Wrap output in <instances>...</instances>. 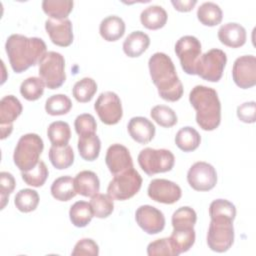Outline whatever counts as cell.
I'll return each instance as SVG.
<instances>
[{
	"label": "cell",
	"mask_w": 256,
	"mask_h": 256,
	"mask_svg": "<svg viewBox=\"0 0 256 256\" xmlns=\"http://www.w3.org/2000/svg\"><path fill=\"white\" fill-rule=\"evenodd\" d=\"M74 185L77 194L85 197H92L99 192L100 181L96 173L90 170L80 171L74 178Z\"/></svg>",
	"instance_id": "44dd1931"
},
{
	"label": "cell",
	"mask_w": 256,
	"mask_h": 256,
	"mask_svg": "<svg viewBox=\"0 0 256 256\" xmlns=\"http://www.w3.org/2000/svg\"><path fill=\"white\" fill-rule=\"evenodd\" d=\"M135 219L139 227L151 235L161 232L165 227L164 214L151 205H142L137 208Z\"/></svg>",
	"instance_id": "9a60e30c"
},
{
	"label": "cell",
	"mask_w": 256,
	"mask_h": 256,
	"mask_svg": "<svg viewBox=\"0 0 256 256\" xmlns=\"http://www.w3.org/2000/svg\"><path fill=\"white\" fill-rule=\"evenodd\" d=\"M52 196L59 201H69L77 194L74 185V179L68 175L55 179L51 185Z\"/></svg>",
	"instance_id": "83f0119b"
},
{
	"label": "cell",
	"mask_w": 256,
	"mask_h": 256,
	"mask_svg": "<svg viewBox=\"0 0 256 256\" xmlns=\"http://www.w3.org/2000/svg\"><path fill=\"white\" fill-rule=\"evenodd\" d=\"M209 216L211 218L221 217L234 220L236 216V208L233 203L226 199H216L209 206Z\"/></svg>",
	"instance_id": "b9f144b4"
},
{
	"label": "cell",
	"mask_w": 256,
	"mask_h": 256,
	"mask_svg": "<svg viewBox=\"0 0 256 256\" xmlns=\"http://www.w3.org/2000/svg\"><path fill=\"white\" fill-rule=\"evenodd\" d=\"M49 160L51 164L59 170L67 169L74 162V152L71 146H51L49 149Z\"/></svg>",
	"instance_id": "f1b7e54d"
},
{
	"label": "cell",
	"mask_w": 256,
	"mask_h": 256,
	"mask_svg": "<svg viewBox=\"0 0 256 256\" xmlns=\"http://www.w3.org/2000/svg\"><path fill=\"white\" fill-rule=\"evenodd\" d=\"M255 101L245 102L237 107V117L244 123H254L256 120Z\"/></svg>",
	"instance_id": "7dc6e473"
},
{
	"label": "cell",
	"mask_w": 256,
	"mask_h": 256,
	"mask_svg": "<svg viewBox=\"0 0 256 256\" xmlns=\"http://www.w3.org/2000/svg\"><path fill=\"white\" fill-rule=\"evenodd\" d=\"M45 83L40 77H29L25 79L20 85L21 95L28 101H35L39 99L44 93Z\"/></svg>",
	"instance_id": "74e56055"
},
{
	"label": "cell",
	"mask_w": 256,
	"mask_h": 256,
	"mask_svg": "<svg viewBox=\"0 0 256 256\" xmlns=\"http://www.w3.org/2000/svg\"><path fill=\"white\" fill-rule=\"evenodd\" d=\"M94 109L99 119L106 125L117 124L123 116L121 100L112 91L102 92L94 104Z\"/></svg>",
	"instance_id": "8fae6325"
},
{
	"label": "cell",
	"mask_w": 256,
	"mask_h": 256,
	"mask_svg": "<svg viewBox=\"0 0 256 256\" xmlns=\"http://www.w3.org/2000/svg\"><path fill=\"white\" fill-rule=\"evenodd\" d=\"M14 176L6 171L0 173V197H1V209H3L8 202L9 195L15 188Z\"/></svg>",
	"instance_id": "f6af8a7d"
},
{
	"label": "cell",
	"mask_w": 256,
	"mask_h": 256,
	"mask_svg": "<svg viewBox=\"0 0 256 256\" xmlns=\"http://www.w3.org/2000/svg\"><path fill=\"white\" fill-rule=\"evenodd\" d=\"M167 12L162 6L150 5L146 7L140 14L141 24L150 30L162 28L167 22Z\"/></svg>",
	"instance_id": "cb8c5ba5"
},
{
	"label": "cell",
	"mask_w": 256,
	"mask_h": 256,
	"mask_svg": "<svg viewBox=\"0 0 256 256\" xmlns=\"http://www.w3.org/2000/svg\"><path fill=\"white\" fill-rule=\"evenodd\" d=\"M48 138L53 146H65L71 138L70 126L64 121H54L47 129Z\"/></svg>",
	"instance_id": "d6a6232c"
},
{
	"label": "cell",
	"mask_w": 256,
	"mask_h": 256,
	"mask_svg": "<svg viewBox=\"0 0 256 256\" xmlns=\"http://www.w3.org/2000/svg\"><path fill=\"white\" fill-rule=\"evenodd\" d=\"M150 115L152 119L162 127L169 128L174 126L177 121V115L175 111L166 105H156L151 109Z\"/></svg>",
	"instance_id": "60d3db41"
},
{
	"label": "cell",
	"mask_w": 256,
	"mask_h": 256,
	"mask_svg": "<svg viewBox=\"0 0 256 256\" xmlns=\"http://www.w3.org/2000/svg\"><path fill=\"white\" fill-rule=\"evenodd\" d=\"M169 240L173 246L176 256L188 251L195 242L194 228H173Z\"/></svg>",
	"instance_id": "d4e9b609"
},
{
	"label": "cell",
	"mask_w": 256,
	"mask_h": 256,
	"mask_svg": "<svg viewBox=\"0 0 256 256\" xmlns=\"http://www.w3.org/2000/svg\"><path fill=\"white\" fill-rule=\"evenodd\" d=\"M175 53L184 72L189 75H195V65L201 56L200 41L192 35L182 36L175 44Z\"/></svg>",
	"instance_id": "30bf717a"
},
{
	"label": "cell",
	"mask_w": 256,
	"mask_h": 256,
	"mask_svg": "<svg viewBox=\"0 0 256 256\" xmlns=\"http://www.w3.org/2000/svg\"><path fill=\"white\" fill-rule=\"evenodd\" d=\"M48 174H49L48 168L42 160H39V162L37 163V165L34 168H32L28 171L21 172L23 181L27 185H30L33 187L42 186L45 183V181L48 177Z\"/></svg>",
	"instance_id": "f35d334b"
},
{
	"label": "cell",
	"mask_w": 256,
	"mask_h": 256,
	"mask_svg": "<svg viewBox=\"0 0 256 256\" xmlns=\"http://www.w3.org/2000/svg\"><path fill=\"white\" fill-rule=\"evenodd\" d=\"M148 196L159 203H176L182 195L178 184L167 179H153L148 186Z\"/></svg>",
	"instance_id": "5bb4252c"
},
{
	"label": "cell",
	"mask_w": 256,
	"mask_h": 256,
	"mask_svg": "<svg viewBox=\"0 0 256 256\" xmlns=\"http://www.w3.org/2000/svg\"><path fill=\"white\" fill-rule=\"evenodd\" d=\"M93 216L91 205L86 201L75 202L69 210V217L72 224L79 228L87 226L92 220Z\"/></svg>",
	"instance_id": "1f68e13d"
},
{
	"label": "cell",
	"mask_w": 256,
	"mask_h": 256,
	"mask_svg": "<svg viewBox=\"0 0 256 256\" xmlns=\"http://www.w3.org/2000/svg\"><path fill=\"white\" fill-rule=\"evenodd\" d=\"M43 148V140L38 134L27 133L21 136L13 154L15 165L21 170V172L34 168L39 162V157Z\"/></svg>",
	"instance_id": "277c9868"
},
{
	"label": "cell",
	"mask_w": 256,
	"mask_h": 256,
	"mask_svg": "<svg viewBox=\"0 0 256 256\" xmlns=\"http://www.w3.org/2000/svg\"><path fill=\"white\" fill-rule=\"evenodd\" d=\"M148 67L152 82L162 99L175 102L182 97L183 85L176 73L173 61L167 54L154 53L149 58Z\"/></svg>",
	"instance_id": "6da1fadb"
},
{
	"label": "cell",
	"mask_w": 256,
	"mask_h": 256,
	"mask_svg": "<svg viewBox=\"0 0 256 256\" xmlns=\"http://www.w3.org/2000/svg\"><path fill=\"white\" fill-rule=\"evenodd\" d=\"M45 30L51 41L58 46L67 47L73 42V27L68 18L61 20L47 19L45 21Z\"/></svg>",
	"instance_id": "e0dca14e"
},
{
	"label": "cell",
	"mask_w": 256,
	"mask_h": 256,
	"mask_svg": "<svg viewBox=\"0 0 256 256\" xmlns=\"http://www.w3.org/2000/svg\"><path fill=\"white\" fill-rule=\"evenodd\" d=\"M147 254L149 256H176L169 238H161L150 242L147 246Z\"/></svg>",
	"instance_id": "ee69618b"
},
{
	"label": "cell",
	"mask_w": 256,
	"mask_h": 256,
	"mask_svg": "<svg viewBox=\"0 0 256 256\" xmlns=\"http://www.w3.org/2000/svg\"><path fill=\"white\" fill-rule=\"evenodd\" d=\"M125 32V23L123 19L116 15L105 17L99 25V33L101 37L109 42L117 41Z\"/></svg>",
	"instance_id": "603a6c76"
},
{
	"label": "cell",
	"mask_w": 256,
	"mask_h": 256,
	"mask_svg": "<svg viewBox=\"0 0 256 256\" xmlns=\"http://www.w3.org/2000/svg\"><path fill=\"white\" fill-rule=\"evenodd\" d=\"M5 50L13 71L21 73L31 66L39 64L46 53V44L38 37H26L12 34L5 43Z\"/></svg>",
	"instance_id": "7a4b0ae2"
},
{
	"label": "cell",
	"mask_w": 256,
	"mask_h": 256,
	"mask_svg": "<svg viewBox=\"0 0 256 256\" xmlns=\"http://www.w3.org/2000/svg\"><path fill=\"white\" fill-rule=\"evenodd\" d=\"M97 91V83L90 77H84L77 81L72 89L74 98L81 103L89 102Z\"/></svg>",
	"instance_id": "e575fe53"
},
{
	"label": "cell",
	"mask_w": 256,
	"mask_h": 256,
	"mask_svg": "<svg viewBox=\"0 0 256 256\" xmlns=\"http://www.w3.org/2000/svg\"><path fill=\"white\" fill-rule=\"evenodd\" d=\"M218 38L222 44L228 47L238 48L246 42V30L238 23L229 22L220 26Z\"/></svg>",
	"instance_id": "ffe728a7"
},
{
	"label": "cell",
	"mask_w": 256,
	"mask_h": 256,
	"mask_svg": "<svg viewBox=\"0 0 256 256\" xmlns=\"http://www.w3.org/2000/svg\"><path fill=\"white\" fill-rule=\"evenodd\" d=\"M127 129L131 138L141 144L150 142L155 135L154 124L142 116L132 117L128 122Z\"/></svg>",
	"instance_id": "d6986e66"
},
{
	"label": "cell",
	"mask_w": 256,
	"mask_h": 256,
	"mask_svg": "<svg viewBox=\"0 0 256 256\" xmlns=\"http://www.w3.org/2000/svg\"><path fill=\"white\" fill-rule=\"evenodd\" d=\"M171 3L176 10H178L180 12H188L193 9V7L196 5L197 1L196 0H185V1L172 0Z\"/></svg>",
	"instance_id": "c3c4849f"
},
{
	"label": "cell",
	"mask_w": 256,
	"mask_h": 256,
	"mask_svg": "<svg viewBox=\"0 0 256 256\" xmlns=\"http://www.w3.org/2000/svg\"><path fill=\"white\" fill-rule=\"evenodd\" d=\"M90 205L93 215L97 218H106L110 216L114 210L113 199L108 194L97 193L91 197Z\"/></svg>",
	"instance_id": "8d00e7d4"
},
{
	"label": "cell",
	"mask_w": 256,
	"mask_h": 256,
	"mask_svg": "<svg viewBox=\"0 0 256 256\" xmlns=\"http://www.w3.org/2000/svg\"><path fill=\"white\" fill-rule=\"evenodd\" d=\"M197 18L205 26H215L222 21L223 13L219 5L208 1L199 6L197 10Z\"/></svg>",
	"instance_id": "4dcf8cb0"
},
{
	"label": "cell",
	"mask_w": 256,
	"mask_h": 256,
	"mask_svg": "<svg viewBox=\"0 0 256 256\" xmlns=\"http://www.w3.org/2000/svg\"><path fill=\"white\" fill-rule=\"evenodd\" d=\"M232 77L235 84L248 89L256 84V58L254 55H243L238 57L232 67Z\"/></svg>",
	"instance_id": "4fadbf2b"
},
{
	"label": "cell",
	"mask_w": 256,
	"mask_h": 256,
	"mask_svg": "<svg viewBox=\"0 0 256 256\" xmlns=\"http://www.w3.org/2000/svg\"><path fill=\"white\" fill-rule=\"evenodd\" d=\"M150 44L149 36L143 31L137 30L130 33L123 42L124 53L131 58H135L144 53Z\"/></svg>",
	"instance_id": "7402d4cb"
},
{
	"label": "cell",
	"mask_w": 256,
	"mask_h": 256,
	"mask_svg": "<svg viewBox=\"0 0 256 256\" xmlns=\"http://www.w3.org/2000/svg\"><path fill=\"white\" fill-rule=\"evenodd\" d=\"M234 242L233 220L227 218H211L208 232L207 244L212 251L223 253L232 246Z\"/></svg>",
	"instance_id": "ba28073f"
},
{
	"label": "cell",
	"mask_w": 256,
	"mask_h": 256,
	"mask_svg": "<svg viewBox=\"0 0 256 256\" xmlns=\"http://www.w3.org/2000/svg\"><path fill=\"white\" fill-rule=\"evenodd\" d=\"M72 0H44L42 2L43 11L52 19H66L73 9Z\"/></svg>",
	"instance_id": "f546056e"
},
{
	"label": "cell",
	"mask_w": 256,
	"mask_h": 256,
	"mask_svg": "<svg viewBox=\"0 0 256 256\" xmlns=\"http://www.w3.org/2000/svg\"><path fill=\"white\" fill-rule=\"evenodd\" d=\"M71 254L73 256H81V255L97 256L99 254V247L93 239L83 238L75 244Z\"/></svg>",
	"instance_id": "bcb514c9"
},
{
	"label": "cell",
	"mask_w": 256,
	"mask_h": 256,
	"mask_svg": "<svg viewBox=\"0 0 256 256\" xmlns=\"http://www.w3.org/2000/svg\"><path fill=\"white\" fill-rule=\"evenodd\" d=\"M187 181L196 191H209L217 183L215 168L204 161L194 163L187 172Z\"/></svg>",
	"instance_id": "7c38bea8"
},
{
	"label": "cell",
	"mask_w": 256,
	"mask_h": 256,
	"mask_svg": "<svg viewBox=\"0 0 256 256\" xmlns=\"http://www.w3.org/2000/svg\"><path fill=\"white\" fill-rule=\"evenodd\" d=\"M77 147L80 156L84 160L94 161L99 156L101 141L95 133L83 135L79 136Z\"/></svg>",
	"instance_id": "484cf974"
},
{
	"label": "cell",
	"mask_w": 256,
	"mask_h": 256,
	"mask_svg": "<svg viewBox=\"0 0 256 256\" xmlns=\"http://www.w3.org/2000/svg\"><path fill=\"white\" fill-rule=\"evenodd\" d=\"M197 220V215L194 209L189 206L178 208L172 215V226L178 228H194Z\"/></svg>",
	"instance_id": "ab89813d"
},
{
	"label": "cell",
	"mask_w": 256,
	"mask_h": 256,
	"mask_svg": "<svg viewBox=\"0 0 256 256\" xmlns=\"http://www.w3.org/2000/svg\"><path fill=\"white\" fill-rule=\"evenodd\" d=\"M74 127L76 130V133L79 136H83V135L95 133L97 129V123L93 115L88 113H83L76 117L74 121Z\"/></svg>",
	"instance_id": "7bdbcfd3"
},
{
	"label": "cell",
	"mask_w": 256,
	"mask_h": 256,
	"mask_svg": "<svg viewBox=\"0 0 256 256\" xmlns=\"http://www.w3.org/2000/svg\"><path fill=\"white\" fill-rule=\"evenodd\" d=\"M105 162L109 171L113 175L133 167V161L129 150L119 143L112 144L108 147Z\"/></svg>",
	"instance_id": "ac0fdd59"
},
{
	"label": "cell",
	"mask_w": 256,
	"mask_h": 256,
	"mask_svg": "<svg viewBox=\"0 0 256 256\" xmlns=\"http://www.w3.org/2000/svg\"><path fill=\"white\" fill-rule=\"evenodd\" d=\"M39 76L49 89H57L66 80L65 59L62 54L48 51L39 62Z\"/></svg>",
	"instance_id": "5b68a950"
},
{
	"label": "cell",
	"mask_w": 256,
	"mask_h": 256,
	"mask_svg": "<svg viewBox=\"0 0 256 256\" xmlns=\"http://www.w3.org/2000/svg\"><path fill=\"white\" fill-rule=\"evenodd\" d=\"M72 108L70 98L65 94H55L50 96L45 102V110L49 115H64Z\"/></svg>",
	"instance_id": "d590c367"
},
{
	"label": "cell",
	"mask_w": 256,
	"mask_h": 256,
	"mask_svg": "<svg viewBox=\"0 0 256 256\" xmlns=\"http://www.w3.org/2000/svg\"><path fill=\"white\" fill-rule=\"evenodd\" d=\"M189 101L196 110V122L205 131L216 129L221 121V103L217 92L204 85H196L189 94Z\"/></svg>",
	"instance_id": "3957f363"
},
{
	"label": "cell",
	"mask_w": 256,
	"mask_h": 256,
	"mask_svg": "<svg viewBox=\"0 0 256 256\" xmlns=\"http://www.w3.org/2000/svg\"><path fill=\"white\" fill-rule=\"evenodd\" d=\"M227 56L221 49L213 48L201 55L195 65V74L209 82H218L223 74Z\"/></svg>",
	"instance_id": "9c48e42d"
},
{
	"label": "cell",
	"mask_w": 256,
	"mask_h": 256,
	"mask_svg": "<svg viewBox=\"0 0 256 256\" xmlns=\"http://www.w3.org/2000/svg\"><path fill=\"white\" fill-rule=\"evenodd\" d=\"M201 137L198 131L190 126L182 127L175 136V144L184 152H191L198 148Z\"/></svg>",
	"instance_id": "4316f807"
},
{
	"label": "cell",
	"mask_w": 256,
	"mask_h": 256,
	"mask_svg": "<svg viewBox=\"0 0 256 256\" xmlns=\"http://www.w3.org/2000/svg\"><path fill=\"white\" fill-rule=\"evenodd\" d=\"M138 163L141 169L149 176L170 171L175 162V157L170 150L144 148L138 154Z\"/></svg>",
	"instance_id": "52a82bcc"
},
{
	"label": "cell",
	"mask_w": 256,
	"mask_h": 256,
	"mask_svg": "<svg viewBox=\"0 0 256 256\" xmlns=\"http://www.w3.org/2000/svg\"><path fill=\"white\" fill-rule=\"evenodd\" d=\"M142 177L134 169L129 168L115 174L107 187V194L113 200H127L133 197L141 188Z\"/></svg>",
	"instance_id": "8992f818"
},
{
	"label": "cell",
	"mask_w": 256,
	"mask_h": 256,
	"mask_svg": "<svg viewBox=\"0 0 256 256\" xmlns=\"http://www.w3.org/2000/svg\"><path fill=\"white\" fill-rule=\"evenodd\" d=\"M22 104L13 95H6L0 101L1 139L9 136L13 130V122L22 113Z\"/></svg>",
	"instance_id": "2e32d148"
},
{
	"label": "cell",
	"mask_w": 256,
	"mask_h": 256,
	"mask_svg": "<svg viewBox=\"0 0 256 256\" xmlns=\"http://www.w3.org/2000/svg\"><path fill=\"white\" fill-rule=\"evenodd\" d=\"M16 208L24 213L34 211L39 204V195L37 191L29 188L21 189L14 198Z\"/></svg>",
	"instance_id": "836d02e7"
}]
</instances>
